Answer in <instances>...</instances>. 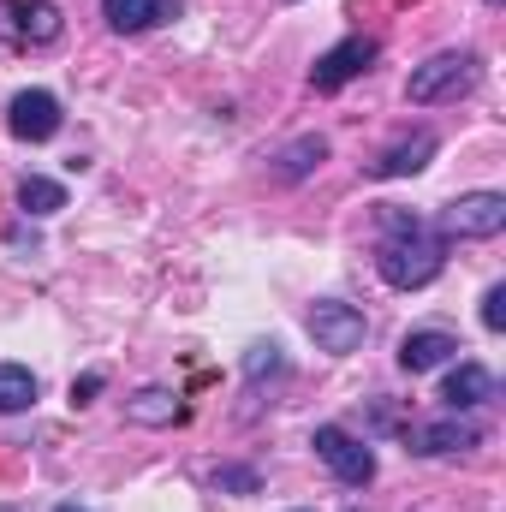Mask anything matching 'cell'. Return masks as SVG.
I'll return each mask as SVG.
<instances>
[{
	"mask_svg": "<svg viewBox=\"0 0 506 512\" xmlns=\"http://www.w3.org/2000/svg\"><path fill=\"white\" fill-rule=\"evenodd\" d=\"M376 268L387 286H399V292H417V286H429L441 268H447V239L441 233H429L417 215H405V209H381V245H376Z\"/></svg>",
	"mask_w": 506,
	"mask_h": 512,
	"instance_id": "cell-1",
	"label": "cell"
},
{
	"mask_svg": "<svg viewBox=\"0 0 506 512\" xmlns=\"http://www.w3.org/2000/svg\"><path fill=\"white\" fill-rule=\"evenodd\" d=\"M477 54H435V60H423L417 72H411V84H405V96L417 102V108H429V102H447V96H465L471 84H477Z\"/></svg>",
	"mask_w": 506,
	"mask_h": 512,
	"instance_id": "cell-2",
	"label": "cell"
},
{
	"mask_svg": "<svg viewBox=\"0 0 506 512\" xmlns=\"http://www.w3.org/2000/svg\"><path fill=\"white\" fill-rule=\"evenodd\" d=\"M501 227H506L501 191H465L459 203L441 209V239H495Z\"/></svg>",
	"mask_w": 506,
	"mask_h": 512,
	"instance_id": "cell-3",
	"label": "cell"
},
{
	"mask_svg": "<svg viewBox=\"0 0 506 512\" xmlns=\"http://www.w3.org/2000/svg\"><path fill=\"white\" fill-rule=\"evenodd\" d=\"M364 334H370V322H364V310H358V304H340V298L310 304V340H316V352L346 358V352H358V346H364Z\"/></svg>",
	"mask_w": 506,
	"mask_h": 512,
	"instance_id": "cell-4",
	"label": "cell"
},
{
	"mask_svg": "<svg viewBox=\"0 0 506 512\" xmlns=\"http://www.w3.org/2000/svg\"><path fill=\"white\" fill-rule=\"evenodd\" d=\"M310 447H316V459H322L340 483H352V489H364V483L376 477V453H370L358 435H346L340 423H322V429L310 435Z\"/></svg>",
	"mask_w": 506,
	"mask_h": 512,
	"instance_id": "cell-5",
	"label": "cell"
},
{
	"mask_svg": "<svg viewBox=\"0 0 506 512\" xmlns=\"http://www.w3.org/2000/svg\"><path fill=\"white\" fill-rule=\"evenodd\" d=\"M381 54L376 36H346L340 48H328L322 60H316V72H310V84L322 90V96H334V90H346L358 72H370V60Z\"/></svg>",
	"mask_w": 506,
	"mask_h": 512,
	"instance_id": "cell-6",
	"label": "cell"
},
{
	"mask_svg": "<svg viewBox=\"0 0 506 512\" xmlns=\"http://www.w3.org/2000/svg\"><path fill=\"white\" fill-rule=\"evenodd\" d=\"M6 126H12V137H24V143H48L60 131V102L48 90H18L12 108H6Z\"/></svg>",
	"mask_w": 506,
	"mask_h": 512,
	"instance_id": "cell-7",
	"label": "cell"
},
{
	"mask_svg": "<svg viewBox=\"0 0 506 512\" xmlns=\"http://www.w3.org/2000/svg\"><path fill=\"white\" fill-rule=\"evenodd\" d=\"M435 149H441V137H435V131H411L405 143H393L387 155L370 161V173H376V179H411V173H423V167L435 161Z\"/></svg>",
	"mask_w": 506,
	"mask_h": 512,
	"instance_id": "cell-8",
	"label": "cell"
},
{
	"mask_svg": "<svg viewBox=\"0 0 506 512\" xmlns=\"http://www.w3.org/2000/svg\"><path fill=\"white\" fill-rule=\"evenodd\" d=\"M453 358H459V340L441 334V328H417V334L399 340V370H411V376L441 370V364H453Z\"/></svg>",
	"mask_w": 506,
	"mask_h": 512,
	"instance_id": "cell-9",
	"label": "cell"
},
{
	"mask_svg": "<svg viewBox=\"0 0 506 512\" xmlns=\"http://www.w3.org/2000/svg\"><path fill=\"white\" fill-rule=\"evenodd\" d=\"M483 441V429L477 423H459V411L453 417H441V423H423V429H411V453H465V447H477Z\"/></svg>",
	"mask_w": 506,
	"mask_h": 512,
	"instance_id": "cell-10",
	"label": "cell"
},
{
	"mask_svg": "<svg viewBox=\"0 0 506 512\" xmlns=\"http://www.w3.org/2000/svg\"><path fill=\"white\" fill-rule=\"evenodd\" d=\"M441 399H447V411H471V405L495 399V376H489L483 364H453V376H447V387H441Z\"/></svg>",
	"mask_w": 506,
	"mask_h": 512,
	"instance_id": "cell-11",
	"label": "cell"
},
{
	"mask_svg": "<svg viewBox=\"0 0 506 512\" xmlns=\"http://www.w3.org/2000/svg\"><path fill=\"white\" fill-rule=\"evenodd\" d=\"M173 6L167 0H102V18L120 30V36H137V30H155Z\"/></svg>",
	"mask_w": 506,
	"mask_h": 512,
	"instance_id": "cell-12",
	"label": "cell"
},
{
	"mask_svg": "<svg viewBox=\"0 0 506 512\" xmlns=\"http://www.w3.org/2000/svg\"><path fill=\"white\" fill-rule=\"evenodd\" d=\"M12 18H18V36H24V42H60V6H48V0H18Z\"/></svg>",
	"mask_w": 506,
	"mask_h": 512,
	"instance_id": "cell-13",
	"label": "cell"
},
{
	"mask_svg": "<svg viewBox=\"0 0 506 512\" xmlns=\"http://www.w3.org/2000/svg\"><path fill=\"white\" fill-rule=\"evenodd\" d=\"M18 209H24V215H36V221H42V215H60V209H66V185H60V179L30 173V179L18 185Z\"/></svg>",
	"mask_w": 506,
	"mask_h": 512,
	"instance_id": "cell-14",
	"label": "cell"
},
{
	"mask_svg": "<svg viewBox=\"0 0 506 512\" xmlns=\"http://www.w3.org/2000/svg\"><path fill=\"white\" fill-rule=\"evenodd\" d=\"M131 423H143V429H161V423H179V399L167 393V387H143L137 399L126 405Z\"/></svg>",
	"mask_w": 506,
	"mask_h": 512,
	"instance_id": "cell-15",
	"label": "cell"
},
{
	"mask_svg": "<svg viewBox=\"0 0 506 512\" xmlns=\"http://www.w3.org/2000/svg\"><path fill=\"white\" fill-rule=\"evenodd\" d=\"M322 161H328V137H298V143L280 149V167H274V173H280V179H304V173L322 167Z\"/></svg>",
	"mask_w": 506,
	"mask_h": 512,
	"instance_id": "cell-16",
	"label": "cell"
},
{
	"mask_svg": "<svg viewBox=\"0 0 506 512\" xmlns=\"http://www.w3.org/2000/svg\"><path fill=\"white\" fill-rule=\"evenodd\" d=\"M36 405V376L24 364H0V411H30Z\"/></svg>",
	"mask_w": 506,
	"mask_h": 512,
	"instance_id": "cell-17",
	"label": "cell"
},
{
	"mask_svg": "<svg viewBox=\"0 0 506 512\" xmlns=\"http://www.w3.org/2000/svg\"><path fill=\"white\" fill-rule=\"evenodd\" d=\"M483 328H489V334L506 328V286H489V292H483Z\"/></svg>",
	"mask_w": 506,
	"mask_h": 512,
	"instance_id": "cell-18",
	"label": "cell"
},
{
	"mask_svg": "<svg viewBox=\"0 0 506 512\" xmlns=\"http://www.w3.org/2000/svg\"><path fill=\"white\" fill-rule=\"evenodd\" d=\"M274 370H280V352H274V346H251L245 376H251V382H262V376H274Z\"/></svg>",
	"mask_w": 506,
	"mask_h": 512,
	"instance_id": "cell-19",
	"label": "cell"
},
{
	"mask_svg": "<svg viewBox=\"0 0 506 512\" xmlns=\"http://www.w3.org/2000/svg\"><path fill=\"white\" fill-rule=\"evenodd\" d=\"M96 393H102V376L90 370V376H78V382H72V405H90Z\"/></svg>",
	"mask_w": 506,
	"mask_h": 512,
	"instance_id": "cell-20",
	"label": "cell"
},
{
	"mask_svg": "<svg viewBox=\"0 0 506 512\" xmlns=\"http://www.w3.org/2000/svg\"><path fill=\"white\" fill-rule=\"evenodd\" d=\"M215 483H221V489H256V477H251V471H221Z\"/></svg>",
	"mask_w": 506,
	"mask_h": 512,
	"instance_id": "cell-21",
	"label": "cell"
},
{
	"mask_svg": "<svg viewBox=\"0 0 506 512\" xmlns=\"http://www.w3.org/2000/svg\"><path fill=\"white\" fill-rule=\"evenodd\" d=\"M54 512H90V507H72V501H66V507H54Z\"/></svg>",
	"mask_w": 506,
	"mask_h": 512,
	"instance_id": "cell-22",
	"label": "cell"
}]
</instances>
